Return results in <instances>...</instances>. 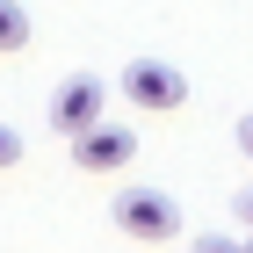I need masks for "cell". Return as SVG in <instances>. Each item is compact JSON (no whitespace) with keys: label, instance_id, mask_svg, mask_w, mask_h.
Returning <instances> with one entry per match:
<instances>
[{"label":"cell","instance_id":"5","mask_svg":"<svg viewBox=\"0 0 253 253\" xmlns=\"http://www.w3.org/2000/svg\"><path fill=\"white\" fill-rule=\"evenodd\" d=\"M22 43H29V7L0 0V51H22Z\"/></svg>","mask_w":253,"mask_h":253},{"label":"cell","instance_id":"6","mask_svg":"<svg viewBox=\"0 0 253 253\" xmlns=\"http://www.w3.org/2000/svg\"><path fill=\"white\" fill-rule=\"evenodd\" d=\"M188 253H253V246H246V239H224V232H203Z\"/></svg>","mask_w":253,"mask_h":253},{"label":"cell","instance_id":"9","mask_svg":"<svg viewBox=\"0 0 253 253\" xmlns=\"http://www.w3.org/2000/svg\"><path fill=\"white\" fill-rule=\"evenodd\" d=\"M239 217H246V232H253V188H246V195H239Z\"/></svg>","mask_w":253,"mask_h":253},{"label":"cell","instance_id":"3","mask_svg":"<svg viewBox=\"0 0 253 253\" xmlns=\"http://www.w3.org/2000/svg\"><path fill=\"white\" fill-rule=\"evenodd\" d=\"M101 109H109V94H101V80H65L58 94H51V130L58 137H80V130H94L101 123Z\"/></svg>","mask_w":253,"mask_h":253},{"label":"cell","instance_id":"8","mask_svg":"<svg viewBox=\"0 0 253 253\" xmlns=\"http://www.w3.org/2000/svg\"><path fill=\"white\" fill-rule=\"evenodd\" d=\"M239 152L253 159V116H239Z\"/></svg>","mask_w":253,"mask_h":253},{"label":"cell","instance_id":"1","mask_svg":"<svg viewBox=\"0 0 253 253\" xmlns=\"http://www.w3.org/2000/svg\"><path fill=\"white\" fill-rule=\"evenodd\" d=\"M109 217H116L123 239H145V246L181 239V203H174L167 188H123L116 203H109Z\"/></svg>","mask_w":253,"mask_h":253},{"label":"cell","instance_id":"2","mask_svg":"<svg viewBox=\"0 0 253 253\" xmlns=\"http://www.w3.org/2000/svg\"><path fill=\"white\" fill-rule=\"evenodd\" d=\"M123 94L137 101V109H152V116H174L181 101H188V73L167 58H130L123 65Z\"/></svg>","mask_w":253,"mask_h":253},{"label":"cell","instance_id":"4","mask_svg":"<svg viewBox=\"0 0 253 253\" xmlns=\"http://www.w3.org/2000/svg\"><path fill=\"white\" fill-rule=\"evenodd\" d=\"M73 159L87 167V174H116L123 159H137V130L130 123H94V130L73 137Z\"/></svg>","mask_w":253,"mask_h":253},{"label":"cell","instance_id":"7","mask_svg":"<svg viewBox=\"0 0 253 253\" xmlns=\"http://www.w3.org/2000/svg\"><path fill=\"white\" fill-rule=\"evenodd\" d=\"M22 159V137H15V123H0V167H15Z\"/></svg>","mask_w":253,"mask_h":253}]
</instances>
